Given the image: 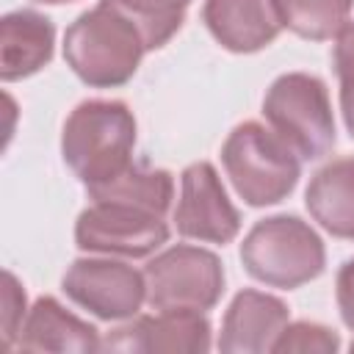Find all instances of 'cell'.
<instances>
[{"mask_svg":"<svg viewBox=\"0 0 354 354\" xmlns=\"http://www.w3.org/2000/svg\"><path fill=\"white\" fill-rule=\"evenodd\" d=\"M147 53L138 25L111 0L83 11L64 33L66 66L91 88L124 86Z\"/></svg>","mask_w":354,"mask_h":354,"instance_id":"cell-1","label":"cell"},{"mask_svg":"<svg viewBox=\"0 0 354 354\" xmlns=\"http://www.w3.org/2000/svg\"><path fill=\"white\" fill-rule=\"evenodd\" d=\"M136 116L119 100H83L61 130V155L86 185H102L133 163Z\"/></svg>","mask_w":354,"mask_h":354,"instance_id":"cell-2","label":"cell"},{"mask_svg":"<svg viewBox=\"0 0 354 354\" xmlns=\"http://www.w3.org/2000/svg\"><path fill=\"white\" fill-rule=\"evenodd\" d=\"M221 166L235 194L252 207L279 205L301 177V158L260 122H241L221 144Z\"/></svg>","mask_w":354,"mask_h":354,"instance_id":"cell-3","label":"cell"},{"mask_svg":"<svg viewBox=\"0 0 354 354\" xmlns=\"http://www.w3.org/2000/svg\"><path fill=\"white\" fill-rule=\"evenodd\" d=\"M241 263L246 274L268 288L296 290L318 279L326 268V249L321 235L299 216L260 218L241 243Z\"/></svg>","mask_w":354,"mask_h":354,"instance_id":"cell-4","label":"cell"},{"mask_svg":"<svg viewBox=\"0 0 354 354\" xmlns=\"http://www.w3.org/2000/svg\"><path fill=\"white\" fill-rule=\"evenodd\" d=\"M263 116L268 127L282 141H288L301 160L324 158L337 141L329 88L318 75H279L263 97Z\"/></svg>","mask_w":354,"mask_h":354,"instance_id":"cell-5","label":"cell"},{"mask_svg":"<svg viewBox=\"0 0 354 354\" xmlns=\"http://www.w3.org/2000/svg\"><path fill=\"white\" fill-rule=\"evenodd\" d=\"M147 304L152 310L207 313L224 293V266L218 254L191 243H174L144 266Z\"/></svg>","mask_w":354,"mask_h":354,"instance_id":"cell-6","label":"cell"},{"mask_svg":"<svg viewBox=\"0 0 354 354\" xmlns=\"http://www.w3.org/2000/svg\"><path fill=\"white\" fill-rule=\"evenodd\" d=\"M169 241V224L152 210L116 202H91L75 221V243L86 254L149 257Z\"/></svg>","mask_w":354,"mask_h":354,"instance_id":"cell-7","label":"cell"},{"mask_svg":"<svg viewBox=\"0 0 354 354\" xmlns=\"http://www.w3.org/2000/svg\"><path fill=\"white\" fill-rule=\"evenodd\" d=\"M61 290L100 321H130L147 301L144 271L105 254L77 257L66 268Z\"/></svg>","mask_w":354,"mask_h":354,"instance_id":"cell-8","label":"cell"},{"mask_svg":"<svg viewBox=\"0 0 354 354\" xmlns=\"http://www.w3.org/2000/svg\"><path fill=\"white\" fill-rule=\"evenodd\" d=\"M174 227L183 238L199 243H230L241 232V213L230 202L227 188L207 160H196L180 174V199Z\"/></svg>","mask_w":354,"mask_h":354,"instance_id":"cell-9","label":"cell"},{"mask_svg":"<svg viewBox=\"0 0 354 354\" xmlns=\"http://www.w3.org/2000/svg\"><path fill=\"white\" fill-rule=\"evenodd\" d=\"M210 346V321L196 310H155V315H136L102 340L108 351L136 354H205Z\"/></svg>","mask_w":354,"mask_h":354,"instance_id":"cell-10","label":"cell"},{"mask_svg":"<svg viewBox=\"0 0 354 354\" xmlns=\"http://www.w3.org/2000/svg\"><path fill=\"white\" fill-rule=\"evenodd\" d=\"M288 304L254 288H243L232 296L218 335V351L224 354H266L279 332L288 326Z\"/></svg>","mask_w":354,"mask_h":354,"instance_id":"cell-11","label":"cell"},{"mask_svg":"<svg viewBox=\"0 0 354 354\" xmlns=\"http://www.w3.org/2000/svg\"><path fill=\"white\" fill-rule=\"evenodd\" d=\"M202 22L224 50L238 55L266 50L282 30L271 0H205Z\"/></svg>","mask_w":354,"mask_h":354,"instance_id":"cell-12","label":"cell"},{"mask_svg":"<svg viewBox=\"0 0 354 354\" xmlns=\"http://www.w3.org/2000/svg\"><path fill=\"white\" fill-rule=\"evenodd\" d=\"M55 25L33 8L8 11L0 19V77L14 83L36 75L53 61Z\"/></svg>","mask_w":354,"mask_h":354,"instance_id":"cell-13","label":"cell"},{"mask_svg":"<svg viewBox=\"0 0 354 354\" xmlns=\"http://www.w3.org/2000/svg\"><path fill=\"white\" fill-rule=\"evenodd\" d=\"M17 348L55 351V354H66V351L88 354V351H100L102 340H100L97 326H91L88 321L69 313L58 299L39 296L25 315Z\"/></svg>","mask_w":354,"mask_h":354,"instance_id":"cell-14","label":"cell"},{"mask_svg":"<svg viewBox=\"0 0 354 354\" xmlns=\"http://www.w3.org/2000/svg\"><path fill=\"white\" fill-rule=\"evenodd\" d=\"M304 207L332 238L354 241V155L329 160L310 177Z\"/></svg>","mask_w":354,"mask_h":354,"instance_id":"cell-15","label":"cell"},{"mask_svg":"<svg viewBox=\"0 0 354 354\" xmlns=\"http://www.w3.org/2000/svg\"><path fill=\"white\" fill-rule=\"evenodd\" d=\"M91 202H116V205H133L141 210H152L158 216H166L174 199V177L166 169H152L144 163H130L116 177H111L102 185L86 188Z\"/></svg>","mask_w":354,"mask_h":354,"instance_id":"cell-16","label":"cell"},{"mask_svg":"<svg viewBox=\"0 0 354 354\" xmlns=\"http://www.w3.org/2000/svg\"><path fill=\"white\" fill-rule=\"evenodd\" d=\"M271 6L279 25L290 33L310 41H326L348 22L354 0H271Z\"/></svg>","mask_w":354,"mask_h":354,"instance_id":"cell-17","label":"cell"},{"mask_svg":"<svg viewBox=\"0 0 354 354\" xmlns=\"http://www.w3.org/2000/svg\"><path fill=\"white\" fill-rule=\"evenodd\" d=\"M111 3L138 25L147 50H158L183 28L185 11L194 0H111Z\"/></svg>","mask_w":354,"mask_h":354,"instance_id":"cell-18","label":"cell"},{"mask_svg":"<svg viewBox=\"0 0 354 354\" xmlns=\"http://www.w3.org/2000/svg\"><path fill=\"white\" fill-rule=\"evenodd\" d=\"M340 348V337L335 329L315 324V321H296L279 332V337L274 340L271 351L277 354H290V351H301V354H335Z\"/></svg>","mask_w":354,"mask_h":354,"instance_id":"cell-19","label":"cell"},{"mask_svg":"<svg viewBox=\"0 0 354 354\" xmlns=\"http://www.w3.org/2000/svg\"><path fill=\"white\" fill-rule=\"evenodd\" d=\"M25 290L11 271H3V348H14L25 324Z\"/></svg>","mask_w":354,"mask_h":354,"instance_id":"cell-20","label":"cell"},{"mask_svg":"<svg viewBox=\"0 0 354 354\" xmlns=\"http://www.w3.org/2000/svg\"><path fill=\"white\" fill-rule=\"evenodd\" d=\"M332 66H335V75H337L340 86L354 88V19H348L335 36Z\"/></svg>","mask_w":354,"mask_h":354,"instance_id":"cell-21","label":"cell"},{"mask_svg":"<svg viewBox=\"0 0 354 354\" xmlns=\"http://www.w3.org/2000/svg\"><path fill=\"white\" fill-rule=\"evenodd\" d=\"M335 299H337V310L340 318L348 329H354V257L346 260L337 271L335 279Z\"/></svg>","mask_w":354,"mask_h":354,"instance_id":"cell-22","label":"cell"},{"mask_svg":"<svg viewBox=\"0 0 354 354\" xmlns=\"http://www.w3.org/2000/svg\"><path fill=\"white\" fill-rule=\"evenodd\" d=\"M340 113H343V124L348 136L354 138V88L340 86Z\"/></svg>","mask_w":354,"mask_h":354,"instance_id":"cell-23","label":"cell"},{"mask_svg":"<svg viewBox=\"0 0 354 354\" xmlns=\"http://www.w3.org/2000/svg\"><path fill=\"white\" fill-rule=\"evenodd\" d=\"M36 3H44V6H64V3H75V0H36Z\"/></svg>","mask_w":354,"mask_h":354,"instance_id":"cell-24","label":"cell"},{"mask_svg":"<svg viewBox=\"0 0 354 354\" xmlns=\"http://www.w3.org/2000/svg\"><path fill=\"white\" fill-rule=\"evenodd\" d=\"M351 351H354V343H351Z\"/></svg>","mask_w":354,"mask_h":354,"instance_id":"cell-25","label":"cell"}]
</instances>
